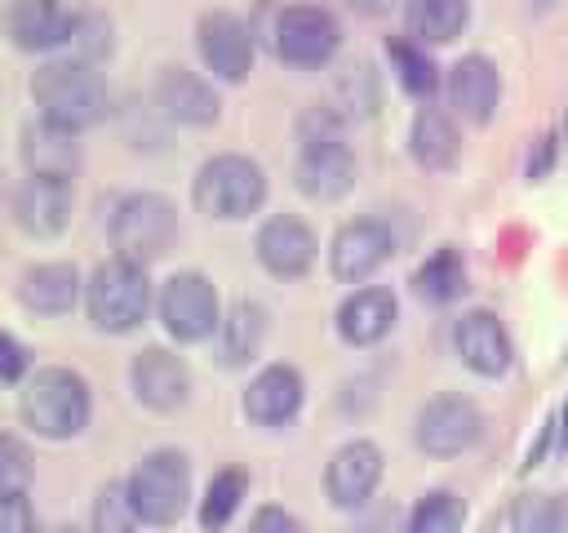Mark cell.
I'll list each match as a JSON object with an SVG mask.
<instances>
[{
	"label": "cell",
	"instance_id": "836d02e7",
	"mask_svg": "<svg viewBox=\"0 0 568 533\" xmlns=\"http://www.w3.org/2000/svg\"><path fill=\"white\" fill-rule=\"evenodd\" d=\"M31 489V453L18 435H0V502H18Z\"/></svg>",
	"mask_w": 568,
	"mask_h": 533
},
{
	"label": "cell",
	"instance_id": "ac0fdd59",
	"mask_svg": "<svg viewBox=\"0 0 568 533\" xmlns=\"http://www.w3.org/2000/svg\"><path fill=\"white\" fill-rule=\"evenodd\" d=\"M448 98H453L457 115H466L470 124H488L501 102V76L493 67V58H484V53L457 58L448 71Z\"/></svg>",
	"mask_w": 568,
	"mask_h": 533
},
{
	"label": "cell",
	"instance_id": "30bf717a",
	"mask_svg": "<svg viewBox=\"0 0 568 533\" xmlns=\"http://www.w3.org/2000/svg\"><path fill=\"white\" fill-rule=\"evenodd\" d=\"M160 320L178 342H200L209 338L222 315H217V289L200 271H178L164 293H160Z\"/></svg>",
	"mask_w": 568,
	"mask_h": 533
},
{
	"label": "cell",
	"instance_id": "ab89813d",
	"mask_svg": "<svg viewBox=\"0 0 568 533\" xmlns=\"http://www.w3.org/2000/svg\"><path fill=\"white\" fill-rule=\"evenodd\" d=\"M359 13H368V18H382V13H390L399 0H351Z\"/></svg>",
	"mask_w": 568,
	"mask_h": 533
},
{
	"label": "cell",
	"instance_id": "e0dca14e",
	"mask_svg": "<svg viewBox=\"0 0 568 533\" xmlns=\"http://www.w3.org/2000/svg\"><path fill=\"white\" fill-rule=\"evenodd\" d=\"M382 480V449L373 440H351L328 457L324 489L333 506H364Z\"/></svg>",
	"mask_w": 568,
	"mask_h": 533
},
{
	"label": "cell",
	"instance_id": "f546056e",
	"mask_svg": "<svg viewBox=\"0 0 568 533\" xmlns=\"http://www.w3.org/2000/svg\"><path fill=\"white\" fill-rule=\"evenodd\" d=\"M466 524V502L453 489H430L413 511L404 533H462Z\"/></svg>",
	"mask_w": 568,
	"mask_h": 533
},
{
	"label": "cell",
	"instance_id": "ba28073f",
	"mask_svg": "<svg viewBox=\"0 0 568 533\" xmlns=\"http://www.w3.org/2000/svg\"><path fill=\"white\" fill-rule=\"evenodd\" d=\"M293 182L302 195L311 200H342L355 187V155L342 142V133L324 120L315 133L302 138L297 164H293Z\"/></svg>",
	"mask_w": 568,
	"mask_h": 533
},
{
	"label": "cell",
	"instance_id": "7c38bea8",
	"mask_svg": "<svg viewBox=\"0 0 568 533\" xmlns=\"http://www.w3.org/2000/svg\"><path fill=\"white\" fill-rule=\"evenodd\" d=\"M395 253V235L386 222L377 218H355L346 222L337 235H333V249H328V266L342 284H359L368 280L386 258Z\"/></svg>",
	"mask_w": 568,
	"mask_h": 533
},
{
	"label": "cell",
	"instance_id": "b9f144b4",
	"mask_svg": "<svg viewBox=\"0 0 568 533\" xmlns=\"http://www.w3.org/2000/svg\"><path fill=\"white\" fill-rule=\"evenodd\" d=\"M44 533H84V529H75V524H53V529H44Z\"/></svg>",
	"mask_w": 568,
	"mask_h": 533
},
{
	"label": "cell",
	"instance_id": "2e32d148",
	"mask_svg": "<svg viewBox=\"0 0 568 533\" xmlns=\"http://www.w3.org/2000/svg\"><path fill=\"white\" fill-rule=\"evenodd\" d=\"M75 18L62 0H9V13H4V31L18 49H31V53H44V49H58V44H71V31H75Z\"/></svg>",
	"mask_w": 568,
	"mask_h": 533
},
{
	"label": "cell",
	"instance_id": "7bdbcfd3",
	"mask_svg": "<svg viewBox=\"0 0 568 533\" xmlns=\"http://www.w3.org/2000/svg\"><path fill=\"white\" fill-rule=\"evenodd\" d=\"M532 4H537V9H550V4H559V0H532Z\"/></svg>",
	"mask_w": 568,
	"mask_h": 533
},
{
	"label": "cell",
	"instance_id": "7a4b0ae2",
	"mask_svg": "<svg viewBox=\"0 0 568 533\" xmlns=\"http://www.w3.org/2000/svg\"><path fill=\"white\" fill-rule=\"evenodd\" d=\"M89 413H93V395L75 369H62V364L40 369L22 391V418L44 440L80 435L89 426Z\"/></svg>",
	"mask_w": 568,
	"mask_h": 533
},
{
	"label": "cell",
	"instance_id": "484cf974",
	"mask_svg": "<svg viewBox=\"0 0 568 533\" xmlns=\"http://www.w3.org/2000/svg\"><path fill=\"white\" fill-rule=\"evenodd\" d=\"M408 36L417 44H448L470 22V0H408L404 9Z\"/></svg>",
	"mask_w": 568,
	"mask_h": 533
},
{
	"label": "cell",
	"instance_id": "f35d334b",
	"mask_svg": "<svg viewBox=\"0 0 568 533\" xmlns=\"http://www.w3.org/2000/svg\"><path fill=\"white\" fill-rule=\"evenodd\" d=\"M559 138L555 133H546V138H537V151H532V160H528V178H541L555 160H559V147H555Z\"/></svg>",
	"mask_w": 568,
	"mask_h": 533
},
{
	"label": "cell",
	"instance_id": "5bb4252c",
	"mask_svg": "<svg viewBox=\"0 0 568 533\" xmlns=\"http://www.w3.org/2000/svg\"><path fill=\"white\" fill-rule=\"evenodd\" d=\"M453 346L462 355V364L479 378H501L515 360L510 351V333L501 329V320L493 311H466L453 324Z\"/></svg>",
	"mask_w": 568,
	"mask_h": 533
},
{
	"label": "cell",
	"instance_id": "6da1fadb",
	"mask_svg": "<svg viewBox=\"0 0 568 533\" xmlns=\"http://www.w3.org/2000/svg\"><path fill=\"white\" fill-rule=\"evenodd\" d=\"M31 98L40 107V115L67 133H80L89 124H98L106 111H111V93H106V80L98 76V67L89 62H49L36 71L31 80Z\"/></svg>",
	"mask_w": 568,
	"mask_h": 533
},
{
	"label": "cell",
	"instance_id": "d6a6232c",
	"mask_svg": "<svg viewBox=\"0 0 568 533\" xmlns=\"http://www.w3.org/2000/svg\"><path fill=\"white\" fill-rule=\"evenodd\" d=\"M138 511L129 502V484H102L93 497V533H133Z\"/></svg>",
	"mask_w": 568,
	"mask_h": 533
},
{
	"label": "cell",
	"instance_id": "e575fe53",
	"mask_svg": "<svg viewBox=\"0 0 568 533\" xmlns=\"http://www.w3.org/2000/svg\"><path fill=\"white\" fill-rule=\"evenodd\" d=\"M71 53H75V62L98 67L111 53V22L102 13H80L75 31H71Z\"/></svg>",
	"mask_w": 568,
	"mask_h": 533
},
{
	"label": "cell",
	"instance_id": "52a82bcc",
	"mask_svg": "<svg viewBox=\"0 0 568 533\" xmlns=\"http://www.w3.org/2000/svg\"><path fill=\"white\" fill-rule=\"evenodd\" d=\"M271 49L275 58H284L288 67H324L337 44H342V31H337V18L320 4H288L271 18Z\"/></svg>",
	"mask_w": 568,
	"mask_h": 533
},
{
	"label": "cell",
	"instance_id": "d590c367",
	"mask_svg": "<svg viewBox=\"0 0 568 533\" xmlns=\"http://www.w3.org/2000/svg\"><path fill=\"white\" fill-rule=\"evenodd\" d=\"M27 373V346L0 329V382H18Z\"/></svg>",
	"mask_w": 568,
	"mask_h": 533
},
{
	"label": "cell",
	"instance_id": "9c48e42d",
	"mask_svg": "<svg viewBox=\"0 0 568 533\" xmlns=\"http://www.w3.org/2000/svg\"><path fill=\"white\" fill-rule=\"evenodd\" d=\"M484 431V413L470 395H457V391H444L435 400L422 404L417 413V449L430 453V457H457L466 453Z\"/></svg>",
	"mask_w": 568,
	"mask_h": 533
},
{
	"label": "cell",
	"instance_id": "4dcf8cb0",
	"mask_svg": "<svg viewBox=\"0 0 568 533\" xmlns=\"http://www.w3.org/2000/svg\"><path fill=\"white\" fill-rule=\"evenodd\" d=\"M386 53H390V62H395L399 84H404L413 98H430V93L439 89V67L430 62V53H426L417 40H390Z\"/></svg>",
	"mask_w": 568,
	"mask_h": 533
},
{
	"label": "cell",
	"instance_id": "5b68a950",
	"mask_svg": "<svg viewBox=\"0 0 568 533\" xmlns=\"http://www.w3.org/2000/svg\"><path fill=\"white\" fill-rule=\"evenodd\" d=\"M84 306H89V320L102 333H129V329H138L146 320V306H151L146 266L124 262V258L102 262L89 275V284H84Z\"/></svg>",
	"mask_w": 568,
	"mask_h": 533
},
{
	"label": "cell",
	"instance_id": "74e56055",
	"mask_svg": "<svg viewBox=\"0 0 568 533\" xmlns=\"http://www.w3.org/2000/svg\"><path fill=\"white\" fill-rule=\"evenodd\" d=\"M0 533H40V529H36V515H31V506H27V497L0 502Z\"/></svg>",
	"mask_w": 568,
	"mask_h": 533
},
{
	"label": "cell",
	"instance_id": "4fadbf2b",
	"mask_svg": "<svg viewBox=\"0 0 568 533\" xmlns=\"http://www.w3.org/2000/svg\"><path fill=\"white\" fill-rule=\"evenodd\" d=\"M257 262L280 280L306 275L311 262H315V231L293 213L266 218L262 231H257Z\"/></svg>",
	"mask_w": 568,
	"mask_h": 533
},
{
	"label": "cell",
	"instance_id": "9a60e30c",
	"mask_svg": "<svg viewBox=\"0 0 568 533\" xmlns=\"http://www.w3.org/2000/svg\"><path fill=\"white\" fill-rule=\"evenodd\" d=\"M129 382H133V395H138L146 409H155V413H173V409H182L186 395H191V373H186V364H182L173 351H164V346L138 351V360H133V369H129Z\"/></svg>",
	"mask_w": 568,
	"mask_h": 533
},
{
	"label": "cell",
	"instance_id": "7402d4cb",
	"mask_svg": "<svg viewBox=\"0 0 568 533\" xmlns=\"http://www.w3.org/2000/svg\"><path fill=\"white\" fill-rule=\"evenodd\" d=\"M399 306H395V293L390 289H355L342 306H337V333L351 342V346H373L390 333Z\"/></svg>",
	"mask_w": 568,
	"mask_h": 533
},
{
	"label": "cell",
	"instance_id": "8fae6325",
	"mask_svg": "<svg viewBox=\"0 0 568 533\" xmlns=\"http://www.w3.org/2000/svg\"><path fill=\"white\" fill-rule=\"evenodd\" d=\"M195 44H200V58L204 67L217 76V80H244L248 67H253V31L248 22H240L235 13L226 9H213L200 18L195 27Z\"/></svg>",
	"mask_w": 568,
	"mask_h": 533
},
{
	"label": "cell",
	"instance_id": "f1b7e54d",
	"mask_svg": "<svg viewBox=\"0 0 568 533\" xmlns=\"http://www.w3.org/2000/svg\"><path fill=\"white\" fill-rule=\"evenodd\" d=\"M515 533H568V493H519L510 502Z\"/></svg>",
	"mask_w": 568,
	"mask_h": 533
},
{
	"label": "cell",
	"instance_id": "277c9868",
	"mask_svg": "<svg viewBox=\"0 0 568 533\" xmlns=\"http://www.w3.org/2000/svg\"><path fill=\"white\" fill-rule=\"evenodd\" d=\"M191 200L200 213L217 218V222H235V218H248L262 209L266 200V173L257 160L248 155H213L200 164L195 173V187H191Z\"/></svg>",
	"mask_w": 568,
	"mask_h": 533
},
{
	"label": "cell",
	"instance_id": "cb8c5ba5",
	"mask_svg": "<svg viewBox=\"0 0 568 533\" xmlns=\"http://www.w3.org/2000/svg\"><path fill=\"white\" fill-rule=\"evenodd\" d=\"M18 298L36 315H67L80 298V275L71 262H40V266L22 271Z\"/></svg>",
	"mask_w": 568,
	"mask_h": 533
},
{
	"label": "cell",
	"instance_id": "8992f818",
	"mask_svg": "<svg viewBox=\"0 0 568 533\" xmlns=\"http://www.w3.org/2000/svg\"><path fill=\"white\" fill-rule=\"evenodd\" d=\"M124 484H129V502H133L138 520L155 524V529L178 524L186 502H191V466H186V457L178 449L146 453Z\"/></svg>",
	"mask_w": 568,
	"mask_h": 533
},
{
	"label": "cell",
	"instance_id": "1f68e13d",
	"mask_svg": "<svg viewBox=\"0 0 568 533\" xmlns=\"http://www.w3.org/2000/svg\"><path fill=\"white\" fill-rule=\"evenodd\" d=\"M244 493H248V475H244V471H235V466L217 471V475L209 480L204 497H200V524H204V529H222V524L240 511Z\"/></svg>",
	"mask_w": 568,
	"mask_h": 533
},
{
	"label": "cell",
	"instance_id": "d6986e66",
	"mask_svg": "<svg viewBox=\"0 0 568 533\" xmlns=\"http://www.w3.org/2000/svg\"><path fill=\"white\" fill-rule=\"evenodd\" d=\"M155 107H160V115H169L178 124H195V129L200 124H213L217 111H222L213 84L200 80L186 67H164L160 71V80H155Z\"/></svg>",
	"mask_w": 568,
	"mask_h": 533
},
{
	"label": "cell",
	"instance_id": "3957f363",
	"mask_svg": "<svg viewBox=\"0 0 568 533\" xmlns=\"http://www.w3.org/2000/svg\"><path fill=\"white\" fill-rule=\"evenodd\" d=\"M106 235H111L115 258L146 266V262H155V258H164L173 249V240H178V209L164 195H155V191H129V195L115 200Z\"/></svg>",
	"mask_w": 568,
	"mask_h": 533
},
{
	"label": "cell",
	"instance_id": "44dd1931",
	"mask_svg": "<svg viewBox=\"0 0 568 533\" xmlns=\"http://www.w3.org/2000/svg\"><path fill=\"white\" fill-rule=\"evenodd\" d=\"M297 409H302V373L293 364H266L244 391V413L257 426H284Z\"/></svg>",
	"mask_w": 568,
	"mask_h": 533
},
{
	"label": "cell",
	"instance_id": "83f0119b",
	"mask_svg": "<svg viewBox=\"0 0 568 533\" xmlns=\"http://www.w3.org/2000/svg\"><path fill=\"white\" fill-rule=\"evenodd\" d=\"M413 289H417L426 302H435V306L457 302V298L466 293V262H462V253H457V249H435V253L413 271Z\"/></svg>",
	"mask_w": 568,
	"mask_h": 533
},
{
	"label": "cell",
	"instance_id": "60d3db41",
	"mask_svg": "<svg viewBox=\"0 0 568 533\" xmlns=\"http://www.w3.org/2000/svg\"><path fill=\"white\" fill-rule=\"evenodd\" d=\"M555 444L568 449V404H564V413H559V435H555Z\"/></svg>",
	"mask_w": 568,
	"mask_h": 533
},
{
	"label": "cell",
	"instance_id": "d4e9b609",
	"mask_svg": "<svg viewBox=\"0 0 568 533\" xmlns=\"http://www.w3.org/2000/svg\"><path fill=\"white\" fill-rule=\"evenodd\" d=\"M408 151H413L417 164H426V169H453L457 155H462L457 124H453L439 107H422V111L413 115V129H408Z\"/></svg>",
	"mask_w": 568,
	"mask_h": 533
},
{
	"label": "cell",
	"instance_id": "ffe728a7",
	"mask_svg": "<svg viewBox=\"0 0 568 533\" xmlns=\"http://www.w3.org/2000/svg\"><path fill=\"white\" fill-rule=\"evenodd\" d=\"M13 218L27 235H58L71 222V182L53 178H27L13 195Z\"/></svg>",
	"mask_w": 568,
	"mask_h": 533
},
{
	"label": "cell",
	"instance_id": "8d00e7d4",
	"mask_svg": "<svg viewBox=\"0 0 568 533\" xmlns=\"http://www.w3.org/2000/svg\"><path fill=\"white\" fill-rule=\"evenodd\" d=\"M244 533H297V520L284 506H257Z\"/></svg>",
	"mask_w": 568,
	"mask_h": 533
},
{
	"label": "cell",
	"instance_id": "4316f807",
	"mask_svg": "<svg viewBox=\"0 0 568 533\" xmlns=\"http://www.w3.org/2000/svg\"><path fill=\"white\" fill-rule=\"evenodd\" d=\"M217 329H222V364H226V369L248 364V360L262 351V342H266V311L244 298V302H235V306L226 311V320H222Z\"/></svg>",
	"mask_w": 568,
	"mask_h": 533
},
{
	"label": "cell",
	"instance_id": "603a6c76",
	"mask_svg": "<svg viewBox=\"0 0 568 533\" xmlns=\"http://www.w3.org/2000/svg\"><path fill=\"white\" fill-rule=\"evenodd\" d=\"M22 160L31 169V178H53V182H71L80 169V142L75 133L40 120L22 133Z\"/></svg>",
	"mask_w": 568,
	"mask_h": 533
}]
</instances>
